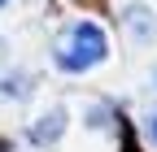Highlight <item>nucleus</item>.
Instances as JSON below:
<instances>
[{
  "instance_id": "7ed1b4c3",
  "label": "nucleus",
  "mask_w": 157,
  "mask_h": 152,
  "mask_svg": "<svg viewBox=\"0 0 157 152\" xmlns=\"http://www.w3.org/2000/svg\"><path fill=\"white\" fill-rule=\"evenodd\" d=\"M66 126H70V109L66 104H48L44 113H35V122H31V143L39 148H48L66 135Z\"/></svg>"
},
{
  "instance_id": "f257e3e1",
  "label": "nucleus",
  "mask_w": 157,
  "mask_h": 152,
  "mask_svg": "<svg viewBox=\"0 0 157 152\" xmlns=\"http://www.w3.org/2000/svg\"><path fill=\"white\" fill-rule=\"evenodd\" d=\"M109 61V35L96 17H74L52 39V65L61 74H87Z\"/></svg>"
},
{
  "instance_id": "6e6552de",
  "label": "nucleus",
  "mask_w": 157,
  "mask_h": 152,
  "mask_svg": "<svg viewBox=\"0 0 157 152\" xmlns=\"http://www.w3.org/2000/svg\"><path fill=\"white\" fill-rule=\"evenodd\" d=\"M5 48H9V44H5V35H0V61H5Z\"/></svg>"
},
{
  "instance_id": "0eeeda50",
  "label": "nucleus",
  "mask_w": 157,
  "mask_h": 152,
  "mask_svg": "<svg viewBox=\"0 0 157 152\" xmlns=\"http://www.w3.org/2000/svg\"><path fill=\"white\" fill-rule=\"evenodd\" d=\"M148 83H153V91H157V61H153V70H148Z\"/></svg>"
},
{
  "instance_id": "1a4fd4ad",
  "label": "nucleus",
  "mask_w": 157,
  "mask_h": 152,
  "mask_svg": "<svg viewBox=\"0 0 157 152\" xmlns=\"http://www.w3.org/2000/svg\"><path fill=\"white\" fill-rule=\"evenodd\" d=\"M0 9H9V0H0Z\"/></svg>"
},
{
  "instance_id": "423d86ee",
  "label": "nucleus",
  "mask_w": 157,
  "mask_h": 152,
  "mask_svg": "<svg viewBox=\"0 0 157 152\" xmlns=\"http://www.w3.org/2000/svg\"><path fill=\"white\" fill-rule=\"evenodd\" d=\"M87 126H92V130H105V126H109V109H105V104H92V109H87Z\"/></svg>"
},
{
  "instance_id": "39448f33",
  "label": "nucleus",
  "mask_w": 157,
  "mask_h": 152,
  "mask_svg": "<svg viewBox=\"0 0 157 152\" xmlns=\"http://www.w3.org/2000/svg\"><path fill=\"white\" fill-rule=\"evenodd\" d=\"M140 130H144V139H148V143H157V104L140 113Z\"/></svg>"
},
{
  "instance_id": "20e7f679",
  "label": "nucleus",
  "mask_w": 157,
  "mask_h": 152,
  "mask_svg": "<svg viewBox=\"0 0 157 152\" xmlns=\"http://www.w3.org/2000/svg\"><path fill=\"white\" fill-rule=\"evenodd\" d=\"M31 91H35V83H31L26 70H13V74L0 78V96H5V100H26Z\"/></svg>"
},
{
  "instance_id": "f03ea898",
  "label": "nucleus",
  "mask_w": 157,
  "mask_h": 152,
  "mask_svg": "<svg viewBox=\"0 0 157 152\" xmlns=\"http://www.w3.org/2000/svg\"><path fill=\"white\" fill-rule=\"evenodd\" d=\"M122 31L135 48H153L157 44V9L148 0H127L122 5Z\"/></svg>"
}]
</instances>
